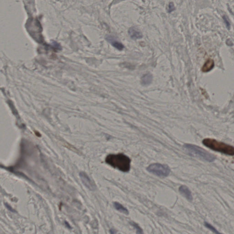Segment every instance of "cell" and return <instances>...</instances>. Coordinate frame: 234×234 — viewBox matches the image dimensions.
Segmentation results:
<instances>
[{
	"label": "cell",
	"mask_w": 234,
	"mask_h": 234,
	"mask_svg": "<svg viewBox=\"0 0 234 234\" xmlns=\"http://www.w3.org/2000/svg\"><path fill=\"white\" fill-rule=\"evenodd\" d=\"M131 225L136 230V233L137 234H142V233H143V230L140 228V227L138 225V224H136L135 222H132V223H131Z\"/></svg>",
	"instance_id": "cell-13"
},
{
	"label": "cell",
	"mask_w": 234,
	"mask_h": 234,
	"mask_svg": "<svg viewBox=\"0 0 234 234\" xmlns=\"http://www.w3.org/2000/svg\"><path fill=\"white\" fill-rule=\"evenodd\" d=\"M128 34L131 38L133 40L140 39L143 37V34L141 32L135 27H132L128 30Z\"/></svg>",
	"instance_id": "cell-7"
},
{
	"label": "cell",
	"mask_w": 234,
	"mask_h": 234,
	"mask_svg": "<svg viewBox=\"0 0 234 234\" xmlns=\"http://www.w3.org/2000/svg\"><path fill=\"white\" fill-rule=\"evenodd\" d=\"M113 206H114L115 209H117L118 211L120 212L126 214V215L129 214V212H128V210L126 208L124 207V206H123L121 204H120V203H118V202H114L113 203Z\"/></svg>",
	"instance_id": "cell-11"
},
{
	"label": "cell",
	"mask_w": 234,
	"mask_h": 234,
	"mask_svg": "<svg viewBox=\"0 0 234 234\" xmlns=\"http://www.w3.org/2000/svg\"><path fill=\"white\" fill-rule=\"evenodd\" d=\"M105 162L108 165L122 172H128L130 169V159L123 154L109 155Z\"/></svg>",
	"instance_id": "cell-1"
},
{
	"label": "cell",
	"mask_w": 234,
	"mask_h": 234,
	"mask_svg": "<svg viewBox=\"0 0 234 234\" xmlns=\"http://www.w3.org/2000/svg\"><path fill=\"white\" fill-rule=\"evenodd\" d=\"M202 143L204 146L213 151H217L226 155L230 156L234 155V148L232 145L211 138L204 139L202 141Z\"/></svg>",
	"instance_id": "cell-2"
},
{
	"label": "cell",
	"mask_w": 234,
	"mask_h": 234,
	"mask_svg": "<svg viewBox=\"0 0 234 234\" xmlns=\"http://www.w3.org/2000/svg\"><path fill=\"white\" fill-rule=\"evenodd\" d=\"M223 18L224 19V22H225V24L226 27L228 28V30H230V24L228 20V18L225 16H224L223 17Z\"/></svg>",
	"instance_id": "cell-15"
},
{
	"label": "cell",
	"mask_w": 234,
	"mask_h": 234,
	"mask_svg": "<svg viewBox=\"0 0 234 234\" xmlns=\"http://www.w3.org/2000/svg\"><path fill=\"white\" fill-rule=\"evenodd\" d=\"M175 10V6H174V4L173 2H170L169 5H168V10H167V12L168 13H171L172 11H174Z\"/></svg>",
	"instance_id": "cell-14"
},
{
	"label": "cell",
	"mask_w": 234,
	"mask_h": 234,
	"mask_svg": "<svg viewBox=\"0 0 234 234\" xmlns=\"http://www.w3.org/2000/svg\"><path fill=\"white\" fill-rule=\"evenodd\" d=\"M153 76L150 73H147L144 75L141 79V84L143 86H148L151 84L152 82Z\"/></svg>",
	"instance_id": "cell-9"
},
{
	"label": "cell",
	"mask_w": 234,
	"mask_h": 234,
	"mask_svg": "<svg viewBox=\"0 0 234 234\" xmlns=\"http://www.w3.org/2000/svg\"><path fill=\"white\" fill-rule=\"evenodd\" d=\"M81 180L83 184L91 191H95L96 189V186L93 181L88 176L87 173L82 172L79 173Z\"/></svg>",
	"instance_id": "cell-5"
},
{
	"label": "cell",
	"mask_w": 234,
	"mask_h": 234,
	"mask_svg": "<svg viewBox=\"0 0 234 234\" xmlns=\"http://www.w3.org/2000/svg\"><path fill=\"white\" fill-rule=\"evenodd\" d=\"M179 191L183 197L189 202L193 201V197L192 192L188 186L185 185L181 186L179 188Z\"/></svg>",
	"instance_id": "cell-6"
},
{
	"label": "cell",
	"mask_w": 234,
	"mask_h": 234,
	"mask_svg": "<svg viewBox=\"0 0 234 234\" xmlns=\"http://www.w3.org/2000/svg\"><path fill=\"white\" fill-rule=\"evenodd\" d=\"M204 225L206 228L209 229V230H210L211 231H212L213 232L215 233V234H220V232L218 231V230H217L216 229V228H214L213 226L211 224H209L208 222H204Z\"/></svg>",
	"instance_id": "cell-12"
},
{
	"label": "cell",
	"mask_w": 234,
	"mask_h": 234,
	"mask_svg": "<svg viewBox=\"0 0 234 234\" xmlns=\"http://www.w3.org/2000/svg\"><path fill=\"white\" fill-rule=\"evenodd\" d=\"M106 40L109 42L113 46L115 47L116 49H118V50H122L124 48V46H123V44L115 40V38L113 37L108 36L106 37Z\"/></svg>",
	"instance_id": "cell-8"
},
{
	"label": "cell",
	"mask_w": 234,
	"mask_h": 234,
	"mask_svg": "<svg viewBox=\"0 0 234 234\" xmlns=\"http://www.w3.org/2000/svg\"><path fill=\"white\" fill-rule=\"evenodd\" d=\"M214 61L211 59H208L205 62L204 65L202 67V71L204 72H209L211 71L214 66Z\"/></svg>",
	"instance_id": "cell-10"
},
{
	"label": "cell",
	"mask_w": 234,
	"mask_h": 234,
	"mask_svg": "<svg viewBox=\"0 0 234 234\" xmlns=\"http://www.w3.org/2000/svg\"><path fill=\"white\" fill-rule=\"evenodd\" d=\"M148 172L160 177H166L171 173L170 167L166 164L155 163L151 164L147 167Z\"/></svg>",
	"instance_id": "cell-4"
},
{
	"label": "cell",
	"mask_w": 234,
	"mask_h": 234,
	"mask_svg": "<svg viewBox=\"0 0 234 234\" xmlns=\"http://www.w3.org/2000/svg\"><path fill=\"white\" fill-rule=\"evenodd\" d=\"M183 147L188 154L203 161L212 162H214L216 158V156L212 154L195 145L186 144L183 145Z\"/></svg>",
	"instance_id": "cell-3"
}]
</instances>
